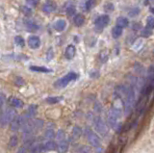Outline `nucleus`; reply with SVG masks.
I'll return each instance as SVG.
<instances>
[{
    "instance_id": "nucleus-1",
    "label": "nucleus",
    "mask_w": 154,
    "mask_h": 153,
    "mask_svg": "<svg viewBox=\"0 0 154 153\" xmlns=\"http://www.w3.org/2000/svg\"><path fill=\"white\" fill-rule=\"evenodd\" d=\"M86 135H87V138H88L89 142L91 143V145H93L94 147L96 153H102L103 152V148L101 147L98 136L96 135L94 132L90 130L89 128L86 129Z\"/></svg>"
},
{
    "instance_id": "nucleus-2",
    "label": "nucleus",
    "mask_w": 154,
    "mask_h": 153,
    "mask_svg": "<svg viewBox=\"0 0 154 153\" xmlns=\"http://www.w3.org/2000/svg\"><path fill=\"white\" fill-rule=\"evenodd\" d=\"M119 117H120V111L119 109L117 108L110 109V111L108 113V123L112 128L114 129L117 128Z\"/></svg>"
},
{
    "instance_id": "nucleus-3",
    "label": "nucleus",
    "mask_w": 154,
    "mask_h": 153,
    "mask_svg": "<svg viewBox=\"0 0 154 153\" xmlns=\"http://www.w3.org/2000/svg\"><path fill=\"white\" fill-rule=\"evenodd\" d=\"M77 75L76 73H73V72H70L69 74L65 75L64 77H62L61 79H59L55 83V87L57 88H65L66 86H67V84H69V82H71L72 80H74L77 78Z\"/></svg>"
},
{
    "instance_id": "nucleus-4",
    "label": "nucleus",
    "mask_w": 154,
    "mask_h": 153,
    "mask_svg": "<svg viewBox=\"0 0 154 153\" xmlns=\"http://www.w3.org/2000/svg\"><path fill=\"white\" fill-rule=\"evenodd\" d=\"M94 125L95 130L97 131L100 135H106L108 132V129L107 126H106L105 122L103 121V119L99 118V117H96L94 118Z\"/></svg>"
},
{
    "instance_id": "nucleus-5",
    "label": "nucleus",
    "mask_w": 154,
    "mask_h": 153,
    "mask_svg": "<svg viewBox=\"0 0 154 153\" xmlns=\"http://www.w3.org/2000/svg\"><path fill=\"white\" fill-rule=\"evenodd\" d=\"M109 21H110V17L107 15H103L97 17L95 20V30L97 32H101L105 26L108 25Z\"/></svg>"
},
{
    "instance_id": "nucleus-6",
    "label": "nucleus",
    "mask_w": 154,
    "mask_h": 153,
    "mask_svg": "<svg viewBox=\"0 0 154 153\" xmlns=\"http://www.w3.org/2000/svg\"><path fill=\"white\" fill-rule=\"evenodd\" d=\"M14 110L12 109H8L6 110L3 114H2V117H1V122H2V125H5V124L10 123V122H13L14 119Z\"/></svg>"
},
{
    "instance_id": "nucleus-7",
    "label": "nucleus",
    "mask_w": 154,
    "mask_h": 153,
    "mask_svg": "<svg viewBox=\"0 0 154 153\" xmlns=\"http://www.w3.org/2000/svg\"><path fill=\"white\" fill-rule=\"evenodd\" d=\"M28 44L33 49L38 48V47H40V45H41V40H40V38H38L36 36L29 37V39H28Z\"/></svg>"
},
{
    "instance_id": "nucleus-8",
    "label": "nucleus",
    "mask_w": 154,
    "mask_h": 153,
    "mask_svg": "<svg viewBox=\"0 0 154 153\" xmlns=\"http://www.w3.org/2000/svg\"><path fill=\"white\" fill-rule=\"evenodd\" d=\"M75 52H76V50H75V46L74 45H72V44H70V45H69L66 47V51H65V55H66V59H72L73 57L75 56Z\"/></svg>"
},
{
    "instance_id": "nucleus-9",
    "label": "nucleus",
    "mask_w": 154,
    "mask_h": 153,
    "mask_svg": "<svg viewBox=\"0 0 154 153\" xmlns=\"http://www.w3.org/2000/svg\"><path fill=\"white\" fill-rule=\"evenodd\" d=\"M66 27V22L64 20H59L54 23V28L57 31H64Z\"/></svg>"
},
{
    "instance_id": "nucleus-10",
    "label": "nucleus",
    "mask_w": 154,
    "mask_h": 153,
    "mask_svg": "<svg viewBox=\"0 0 154 153\" xmlns=\"http://www.w3.org/2000/svg\"><path fill=\"white\" fill-rule=\"evenodd\" d=\"M58 151H59V153H66L67 151V149H69V145H67L66 141H62L59 142V145H58V147H57Z\"/></svg>"
},
{
    "instance_id": "nucleus-11",
    "label": "nucleus",
    "mask_w": 154,
    "mask_h": 153,
    "mask_svg": "<svg viewBox=\"0 0 154 153\" xmlns=\"http://www.w3.org/2000/svg\"><path fill=\"white\" fill-rule=\"evenodd\" d=\"M9 102L10 104L12 105V106L14 107H17V108H20L23 106V102L21 101L20 99H18V98H16V97H11L9 99Z\"/></svg>"
},
{
    "instance_id": "nucleus-12",
    "label": "nucleus",
    "mask_w": 154,
    "mask_h": 153,
    "mask_svg": "<svg viewBox=\"0 0 154 153\" xmlns=\"http://www.w3.org/2000/svg\"><path fill=\"white\" fill-rule=\"evenodd\" d=\"M43 147H45V151H50V150H55L58 147V145H56V142L49 141V142H46L45 145H43Z\"/></svg>"
},
{
    "instance_id": "nucleus-13",
    "label": "nucleus",
    "mask_w": 154,
    "mask_h": 153,
    "mask_svg": "<svg viewBox=\"0 0 154 153\" xmlns=\"http://www.w3.org/2000/svg\"><path fill=\"white\" fill-rule=\"evenodd\" d=\"M55 9H56V7H55V4H52V3H50V2H48V3H46V4H45L43 5V7H42V11L45 12V13H52L53 11H55Z\"/></svg>"
},
{
    "instance_id": "nucleus-14",
    "label": "nucleus",
    "mask_w": 154,
    "mask_h": 153,
    "mask_svg": "<svg viewBox=\"0 0 154 153\" xmlns=\"http://www.w3.org/2000/svg\"><path fill=\"white\" fill-rule=\"evenodd\" d=\"M73 22L76 26H82L85 22V18L82 15H76L73 18Z\"/></svg>"
},
{
    "instance_id": "nucleus-15",
    "label": "nucleus",
    "mask_w": 154,
    "mask_h": 153,
    "mask_svg": "<svg viewBox=\"0 0 154 153\" xmlns=\"http://www.w3.org/2000/svg\"><path fill=\"white\" fill-rule=\"evenodd\" d=\"M128 25V20L126 17H120L117 20V26L120 27V28H124Z\"/></svg>"
},
{
    "instance_id": "nucleus-16",
    "label": "nucleus",
    "mask_w": 154,
    "mask_h": 153,
    "mask_svg": "<svg viewBox=\"0 0 154 153\" xmlns=\"http://www.w3.org/2000/svg\"><path fill=\"white\" fill-rule=\"evenodd\" d=\"M36 113H37V107L35 106V105H31V106H29V108H28V111H27L26 117L30 118H32V117L35 116Z\"/></svg>"
},
{
    "instance_id": "nucleus-17",
    "label": "nucleus",
    "mask_w": 154,
    "mask_h": 153,
    "mask_svg": "<svg viewBox=\"0 0 154 153\" xmlns=\"http://www.w3.org/2000/svg\"><path fill=\"white\" fill-rule=\"evenodd\" d=\"M122 28H120L119 26H115L113 28L112 35H113V37L115 38V39H116V38L120 37V36H122Z\"/></svg>"
},
{
    "instance_id": "nucleus-18",
    "label": "nucleus",
    "mask_w": 154,
    "mask_h": 153,
    "mask_svg": "<svg viewBox=\"0 0 154 153\" xmlns=\"http://www.w3.org/2000/svg\"><path fill=\"white\" fill-rule=\"evenodd\" d=\"M30 69L34 71H38V72H50L51 71L47 68H45V66H30Z\"/></svg>"
},
{
    "instance_id": "nucleus-19",
    "label": "nucleus",
    "mask_w": 154,
    "mask_h": 153,
    "mask_svg": "<svg viewBox=\"0 0 154 153\" xmlns=\"http://www.w3.org/2000/svg\"><path fill=\"white\" fill-rule=\"evenodd\" d=\"M61 100H63V97H62V96L48 97V98H46V102H47V103H49V104H55V103L60 102Z\"/></svg>"
},
{
    "instance_id": "nucleus-20",
    "label": "nucleus",
    "mask_w": 154,
    "mask_h": 153,
    "mask_svg": "<svg viewBox=\"0 0 154 153\" xmlns=\"http://www.w3.org/2000/svg\"><path fill=\"white\" fill-rule=\"evenodd\" d=\"M26 27H27L28 31H36L38 29L37 24L35 22H33V21H27L26 22Z\"/></svg>"
},
{
    "instance_id": "nucleus-21",
    "label": "nucleus",
    "mask_w": 154,
    "mask_h": 153,
    "mask_svg": "<svg viewBox=\"0 0 154 153\" xmlns=\"http://www.w3.org/2000/svg\"><path fill=\"white\" fill-rule=\"evenodd\" d=\"M81 134H82L81 128L78 127V126H75V127L73 128V132H72V136H73V138H74V139H78V138H80Z\"/></svg>"
},
{
    "instance_id": "nucleus-22",
    "label": "nucleus",
    "mask_w": 154,
    "mask_h": 153,
    "mask_svg": "<svg viewBox=\"0 0 154 153\" xmlns=\"http://www.w3.org/2000/svg\"><path fill=\"white\" fill-rule=\"evenodd\" d=\"M75 14H76V9H75L74 6L70 5V6H69L66 8V15L69 17L73 16V15H75Z\"/></svg>"
},
{
    "instance_id": "nucleus-23",
    "label": "nucleus",
    "mask_w": 154,
    "mask_h": 153,
    "mask_svg": "<svg viewBox=\"0 0 154 153\" xmlns=\"http://www.w3.org/2000/svg\"><path fill=\"white\" fill-rule=\"evenodd\" d=\"M146 25L148 29H154V17H148L146 20Z\"/></svg>"
},
{
    "instance_id": "nucleus-24",
    "label": "nucleus",
    "mask_w": 154,
    "mask_h": 153,
    "mask_svg": "<svg viewBox=\"0 0 154 153\" xmlns=\"http://www.w3.org/2000/svg\"><path fill=\"white\" fill-rule=\"evenodd\" d=\"M14 41H16V44L18 46H20V47L24 46V40H23V38H21L20 36H17L16 38H14Z\"/></svg>"
},
{
    "instance_id": "nucleus-25",
    "label": "nucleus",
    "mask_w": 154,
    "mask_h": 153,
    "mask_svg": "<svg viewBox=\"0 0 154 153\" xmlns=\"http://www.w3.org/2000/svg\"><path fill=\"white\" fill-rule=\"evenodd\" d=\"M78 153H91V151L89 146L82 145L78 148Z\"/></svg>"
},
{
    "instance_id": "nucleus-26",
    "label": "nucleus",
    "mask_w": 154,
    "mask_h": 153,
    "mask_svg": "<svg viewBox=\"0 0 154 153\" xmlns=\"http://www.w3.org/2000/svg\"><path fill=\"white\" fill-rule=\"evenodd\" d=\"M139 13H140V10L138 8H133L128 12V15H129V17H136L137 15H139Z\"/></svg>"
},
{
    "instance_id": "nucleus-27",
    "label": "nucleus",
    "mask_w": 154,
    "mask_h": 153,
    "mask_svg": "<svg viewBox=\"0 0 154 153\" xmlns=\"http://www.w3.org/2000/svg\"><path fill=\"white\" fill-rule=\"evenodd\" d=\"M17 143V136H13L11 139H10V142H9V145L11 147L16 146Z\"/></svg>"
},
{
    "instance_id": "nucleus-28",
    "label": "nucleus",
    "mask_w": 154,
    "mask_h": 153,
    "mask_svg": "<svg viewBox=\"0 0 154 153\" xmlns=\"http://www.w3.org/2000/svg\"><path fill=\"white\" fill-rule=\"evenodd\" d=\"M42 126H43V121H42V119H37V121H34V127H35V129L36 128L41 129Z\"/></svg>"
},
{
    "instance_id": "nucleus-29",
    "label": "nucleus",
    "mask_w": 154,
    "mask_h": 153,
    "mask_svg": "<svg viewBox=\"0 0 154 153\" xmlns=\"http://www.w3.org/2000/svg\"><path fill=\"white\" fill-rule=\"evenodd\" d=\"M57 139L60 142L65 141V132L63 131V130H59V131H58V133H57Z\"/></svg>"
},
{
    "instance_id": "nucleus-30",
    "label": "nucleus",
    "mask_w": 154,
    "mask_h": 153,
    "mask_svg": "<svg viewBox=\"0 0 154 153\" xmlns=\"http://www.w3.org/2000/svg\"><path fill=\"white\" fill-rule=\"evenodd\" d=\"M45 136L46 139H52L54 138V131L52 130V129H48V130H46Z\"/></svg>"
},
{
    "instance_id": "nucleus-31",
    "label": "nucleus",
    "mask_w": 154,
    "mask_h": 153,
    "mask_svg": "<svg viewBox=\"0 0 154 153\" xmlns=\"http://www.w3.org/2000/svg\"><path fill=\"white\" fill-rule=\"evenodd\" d=\"M84 4H85V9H86V10H90V9L94 6V2L93 1H86Z\"/></svg>"
},
{
    "instance_id": "nucleus-32",
    "label": "nucleus",
    "mask_w": 154,
    "mask_h": 153,
    "mask_svg": "<svg viewBox=\"0 0 154 153\" xmlns=\"http://www.w3.org/2000/svg\"><path fill=\"white\" fill-rule=\"evenodd\" d=\"M142 35L143 36V37H149V36H150L151 35V30L150 29H148V28H147V29H144L143 31V33H142Z\"/></svg>"
},
{
    "instance_id": "nucleus-33",
    "label": "nucleus",
    "mask_w": 154,
    "mask_h": 153,
    "mask_svg": "<svg viewBox=\"0 0 154 153\" xmlns=\"http://www.w3.org/2000/svg\"><path fill=\"white\" fill-rule=\"evenodd\" d=\"M22 11L26 14V15H30V14L32 13V11H31V9L30 8H28L27 6H25V7H23V9H22Z\"/></svg>"
},
{
    "instance_id": "nucleus-34",
    "label": "nucleus",
    "mask_w": 154,
    "mask_h": 153,
    "mask_svg": "<svg viewBox=\"0 0 154 153\" xmlns=\"http://www.w3.org/2000/svg\"><path fill=\"white\" fill-rule=\"evenodd\" d=\"M107 58H108V54L105 53V52H102L101 53V60H102V62H105L107 60Z\"/></svg>"
},
{
    "instance_id": "nucleus-35",
    "label": "nucleus",
    "mask_w": 154,
    "mask_h": 153,
    "mask_svg": "<svg viewBox=\"0 0 154 153\" xmlns=\"http://www.w3.org/2000/svg\"><path fill=\"white\" fill-rule=\"evenodd\" d=\"M17 153H26V148L25 147H20L19 149L17 150Z\"/></svg>"
},
{
    "instance_id": "nucleus-36",
    "label": "nucleus",
    "mask_w": 154,
    "mask_h": 153,
    "mask_svg": "<svg viewBox=\"0 0 154 153\" xmlns=\"http://www.w3.org/2000/svg\"><path fill=\"white\" fill-rule=\"evenodd\" d=\"M27 4H30L31 6H36L38 4V1H27Z\"/></svg>"
}]
</instances>
